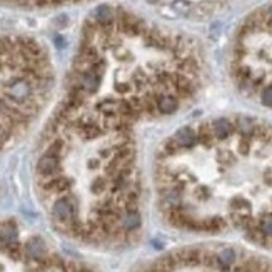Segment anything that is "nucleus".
<instances>
[{
  "label": "nucleus",
  "mask_w": 272,
  "mask_h": 272,
  "mask_svg": "<svg viewBox=\"0 0 272 272\" xmlns=\"http://www.w3.org/2000/svg\"><path fill=\"white\" fill-rule=\"evenodd\" d=\"M199 45L124 9L92 14L45 124L32 179L57 232L87 247L122 250L144 231L139 127L172 116L202 83Z\"/></svg>",
  "instance_id": "1"
},
{
  "label": "nucleus",
  "mask_w": 272,
  "mask_h": 272,
  "mask_svg": "<svg viewBox=\"0 0 272 272\" xmlns=\"http://www.w3.org/2000/svg\"><path fill=\"white\" fill-rule=\"evenodd\" d=\"M152 175L169 226L272 250V124L235 116L186 125L160 145Z\"/></svg>",
  "instance_id": "2"
},
{
  "label": "nucleus",
  "mask_w": 272,
  "mask_h": 272,
  "mask_svg": "<svg viewBox=\"0 0 272 272\" xmlns=\"http://www.w3.org/2000/svg\"><path fill=\"white\" fill-rule=\"evenodd\" d=\"M54 82L50 55L39 40L27 35L0 37V184L4 159L29 137Z\"/></svg>",
  "instance_id": "3"
},
{
  "label": "nucleus",
  "mask_w": 272,
  "mask_h": 272,
  "mask_svg": "<svg viewBox=\"0 0 272 272\" xmlns=\"http://www.w3.org/2000/svg\"><path fill=\"white\" fill-rule=\"evenodd\" d=\"M232 75L245 96L272 109V4L249 15L239 29Z\"/></svg>",
  "instance_id": "4"
},
{
  "label": "nucleus",
  "mask_w": 272,
  "mask_h": 272,
  "mask_svg": "<svg viewBox=\"0 0 272 272\" xmlns=\"http://www.w3.org/2000/svg\"><path fill=\"white\" fill-rule=\"evenodd\" d=\"M132 272H272V255L235 244L206 242L169 250Z\"/></svg>",
  "instance_id": "5"
},
{
  "label": "nucleus",
  "mask_w": 272,
  "mask_h": 272,
  "mask_svg": "<svg viewBox=\"0 0 272 272\" xmlns=\"http://www.w3.org/2000/svg\"><path fill=\"white\" fill-rule=\"evenodd\" d=\"M0 272H97L12 219L0 221Z\"/></svg>",
  "instance_id": "6"
}]
</instances>
